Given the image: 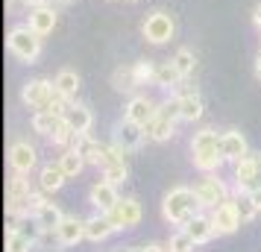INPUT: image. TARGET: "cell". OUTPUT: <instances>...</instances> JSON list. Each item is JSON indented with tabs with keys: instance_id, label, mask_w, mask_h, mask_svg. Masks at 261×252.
I'll return each mask as SVG.
<instances>
[{
	"instance_id": "1",
	"label": "cell",
	"mask_w": 261,
	"mask_h": 252,
	"mask_svg": "<svg viewBox=\"0 0 261 252\" xmlns=\"http://www.w3.org/2000/svg\"><path fill=\"white\" fill-rule=\"evenodd\" d=\"M191 161L200 173H217L226 164V156L220 150V135L212 126H205L191 138Z\"/></svg>"
},
{
	"instance_id": "14",
	"label": "cell",
	"mask_w": 261,
	"mask_h": 252,
	"mask_svg": "<svg viewBox=\"0 0 261 252\" xmlns=\"http://www.w3.org/2000/svg\"><path fill=\"white\" fill-rule=\"evenodd\" d=\"M155 111H159V103H153L147 94H135V97H129V103L123 108V118L132 120V123L147 126V123L155 118Z\"/></svg>"
},
{
	"instance_id": "5",
	"label": "cell",
	"mask_w": 261,
	"mask_h": 252,
	"mask_svg": "<svg viewBox=\"0 0 261 252\" xmlns=\"http://www.w3.org/2000/svg\"><path fill=\"white\" fill-rule=\"evenodd\" d=\"M141 33H144V38H147L150 44H167L170 38L176 36V21H173L170 12L155 9V12H150L147 18H144Z\"/></svg>"
},
{
	"instance_id": "41",
	"label": "cell",
	"mask_w": 261,
	"mask_h": 252,
	"mask_svg": "<svg viewBox=\"0 0 261 252\" xmlns=\"http://www.w3.org/2000/svg\"><path fill=\"white\" fill-rule=\"evenodd\" d=\"M21 6H27L24 0H6V9H9V12H18Z\"/></svg>"
},
{
	"instance_id": "29",
	"label": "cell",
	"mask_w": 261,
	"mask_h": 252,
	"mask_svg": "<svg viewBox=\"0 0 261 252\" xmlns=\"http://www.w3.org/2000/svg\"><path fill=\"white\" fill-rule=\"evenodd\" d=\"M59 120H62V115H53V111H36L33 115V129H36L38 135H53V129L59 126Z\"/></svg>"
},
{
	"instance_id": "17",
	"label": "cell",
	"mask_w": 261,
	"mask_h": 252,
	"mask_svg": "<svg viewBox=\"0 0 261 252\" xmlns=\"http://www.w3.org/2000/svg\"><path fill=\"white\" fill-rule=\"evenodd\" d=\"M176 100H179V118L185 120V123H197V120L205 115V103H202V97L197 94L194 88L176 94Z\"/></svg>"
},
{
	"instance_id": "21",
	"label": "cell",
	"mask_w": 261,
	"mask_h": 252,
	"mask_svg": "<svg viewBox=\"0 0 261 252\" xmlns=\"http://www.w3.org/2000/svg\"><path fill=\"white\" fill-rule=\"evenodd\" d=\"M65 120L73 126V132H91V126H94V115L85 103H71L65 111Z\"/></svg>"
},
{
	"instance_id": "27",
	"label": "cell",
	"mask_w": 261,
	"mask_h": 252,
	"mask_svg": "<svg viewBox=\"0 0 261 252\" xmlns=\"http://www.w3.org/2000/svg\"><path fill=\"white\" fill-rule=\"evenodd\" d=\"M62 220H65V214H62V208L56 203H44L36 214V223L41 229H59Z\"/></svg>"
},
{
	"instance_id": "26",
	"label": "cell",
	"mask_w": 261,
	"mask_h": 252,
	"mask_svg": "<svg viewBox=\"0 0 261 252\" xmlns=\"http://www.w3.org/2000/svg\"><path fill=\"white\" fill-rule=\"evenodd\" d=\"M182 79H185V76L179 73V68L173 65V62L155 65V85H159V88H167V91H170V88H176Z\"/></svg>"
},
{
	"instance_id": "18",
	"label": "cell",
	"mask_w": 261,
	"mask_h": 252,
	"mask_svg": "<svg viewBox=\"0 0 261 252\" xmlns=\"http://www.w3.org/2000/svg\"><path fill=\"white\" fill-rule=\"evenodd\" d=\"M220 150H223L226 161L235 164V161H241V158L249 153V144L238 129H226V132H220Z\"/></svg>"
},
{
	"instance_id": "44",
	"label": "cell",
	"mask_w": 261,
	"mask_h": 252,
	"mask_svg": "<svg viewBox=\"0 0 261 252\" xmlns=\"http://www.w3.org/2000/svg\"><path fill=\"white\" fill-rule=\"evenodd\" d=\"M255 76L261 79V53H258V59H255Z\"/></svg>"
},
{
	"instance_id": "39",
	"label": "cell",
	"mask_w": 261,
	"mask_h": 252,
	"mask_svg": "<svg viewBox=\"0 0 261 252\" xmlns=\"http://www.w3.org/2000/svg\"><path fill=\"white\" fill-rule=\"evenodd\" d=\"M247 193H249V200L255 203V208L261 211V182H258V185H252V188H249Z\"/></svg>"
},
{
	"instance_id": "16",
	"label": "cell",
	"mask_w": 261,
	"mask_h": 252,
	"mask_svg": "<svg viewBox=\"0 0 261 252\" xmlns=\"http://www.w3.org/2000/svg\"><path fill=\"white\" fill-rule=\"evenodd\" d=\"M56 21H59V12L53 9V6H36V9H30V18H27V24H30V30L33 33H38V36L44 38L50 36L53 30H56Z\"/></svg>"
},
{
	"instance_id": "32",
	"label": "cell",
	"mask_w": 261,
	"mask_h": 252,
	"mask_svg": "<svg viewBox=\"0 0 261 252\" xmlns=\"http://www.w3.org/2000/svg\"><path fill=\"white\" fill-rule=\"evenodd\" d=\"M173 65H176L179 68V73H182V76H191V73H194V68H197V56H194V50L191 47H179L176 53H173Z\"/></svg>"
},
{
	"instance_id": "28",
	"label": "cell",
	"mask_w": 261,
	"mask_h": 252,
	"mask_svg": "<svg viewBox=\"0 0 261 252\" xmlns=\"http://www.w3.org/2000/svg\"><path fill=\"white\" fill-rule=\"evenodd\" d=\"M85 164H88V161H85L80 153H73V150H62L59 167L65 170V176H68V179H76V176H80V173L85 170Z\"/></svg>"
},
{
	"instance_id": "20",
	"label": "cell",
	"mask_w": 261,
	"mask_h": 252,
	"mask_svg": "<svg viewBox=\"0 0 261 252\" xmlns=\"http://www.w3.org/2000/svg\"><path fill=\"white\" fill-rule=\"evenodd\" d=\"M185 232H188L191 238H194V243H208V240L217 235V229H214L212 223V217H205V214H197V217H191L188 223H185Z\"/></svg>"
},
{
	"instance_id": "33",
	"label": "cell",
	"mask_w": 261,
	"mask_h": 252,
	"mask_svg": "<svg viewBox=\"0 0 261 252\" xmlns=\"http://www.w3.org/2000/svg\"><path fill=\"white\" fill-rule=\"evenodd\" d=\"M36 249V240L24 232H6V252H30Z\"/></svg>"
},
{
	"instance_id": "22",
	"label": "cell",
	"mask_w": 261,
	"mask_h": 252,
	"mask_svg": "<svg viewBox=\"0 0 261 252\" xmlns=\"http://www.w3.org/2000/svg\"><path fill=\"white\" fill-rule=\"evenodd\" d=\"M65 182H68V176H65V170L59 167V161H56V164H53V161L44 164L41 173H38V188H41L44 193H56Z\"/></svg>"
},
{
	"instance_id": "31",
	"label": "cell",
	"mask_w": 261,
	"mask_h": 252,
	"mask_svg": "<svg viewBox=\"0 0 261 252\" xmlns=\"http://www.w3.org/2000/svg\"><path fill=\"white\" fill-rule=\"evenodd\" d=\"M94 147H97V138L91 132H76L73 135V141H71V147L68 150H73V153H80V156L88 161L91 158V153H94Z\"/></svg>"
},
{
	"instance_id": "46",
	"label": "cell",
	"mask_w": 261,
	"mask_h": 252,
	"mask_svg": "<svg viewBox=\"0 0 261 252\" xmlns=\"http://www.w3.org/2000/svg\"><path fill=\"white\" fill-rule=\"evenodd\" d=\"M59 3H73V0H59Z\"/></svg>"
},
{
	"instance_id": "38",
	"label": "cell",
	"mask_w": 261,
	"mask_h": 252,
	"mask_svg": "<svg viewBox=\"0 0 261 252\" xmlns=\"http://www.w3.org/2000/svg\"><path fill=\"white\" fill-rule=\"evenodd\" d=\"M238 200V211H241V220L244 223H252L255 220V214H258V208H255V203L249 200V193L247 191H241V197H235Z\"/></svg>"
},
{
	"instance_id": "37",
	"label": "cell",
	"mask_w": 261,
	"mask_h": 252,
	"mask_svg": "<svg viewBox=\"0 0 261 252\" xmlns=\"http://www.w3.org/2000/svg\"><path fill=\"white\" fill-rule=\"evenodd\" d=\"M103 179L112 182V185H123V182L129 179V167H126V161H118V164L106 167L103 170Z\"/></svg>"
},
{
	"instance_id": "12",
	"label": "cell",
	"mask_w": 261,
	"mask_h": 252,
	"mask_svg": "<svg viewBox=\"0 0 261 252\" xmlns=\"http://www.w3.org/2000/svg\"><path fill=\"white\" fill-rule=\"evenodd\" d=\"M144 138H147V129H144L141 123H132V120L123 118L118 126H115V138H112V144H118L123 153H135V150L144 144Z\"/></svg>"
},
{
	"instance_id": "40",
	"label": "cell",
	"mask_w": 261,
	"mask_h": 252,
	"mask_svg": "<svg viewBox=\"0 0 261 252\" xmlns=\"http://www.w3.org/2000/svg\"><path fill=\"white\" fill-rule=\"evenodd\" d=\"M141 252H170V249L162 246V243H147V246H141Z\"/></svg>"
},
{
	"instance_id": "43",
	"label": "cell",
	"mask_w": 261,
	"mask_h": 252,
	"mask_svg": "<svg viewBox=\"0 0 261 252\" xmlns=\"http://www.w3.org/2000/svg\"><path fill=\"white\" fill-rule=\"evenodd\" d=\"M24 3H27V9H36V6H44L47 0H24Z\"/></svg>"
},
{
	"instance_id": "11",
	"label": "cell",
	"mask_w": 261,
	"mask_h": 252,
	"mask_svg": "<svg viewBox=\"0 0 261 252\" xmlns=\"http://www.w3.org/2000/svg\"><path fill=\"white\" fill-rule=\"evenodd\" d=\"M258 182H261V156L258 153H247L241 161H235V188L238 191H249Z\"/></svg>"
},
{
	"instance_id": "25",
	"label": "cell",
	"mask_w": 261,
	"mask_h": 252,
	"mask_svg": "<svg viewBox=\"0 0 261 252\" xmlns=\"http://www.w3.org/2000/svg\"><path fill=\"white\" fill-rule=\"evenodd\" d=\"M112 88L120 91V94H132V91L138 88V79H135L132 65H118V68H115V73H112Z\"/></svg>"
},
{
	"instance_id": "6",
	"label": "cell",
	"mask_w": 261,
	"mask_h": 252,
	"mask_svg": "<svg viewBox=\"0 0 261 252\" xmlns=\"http://www.w3.org/2000/svg\"><path fill=\"white\" fill-rule=\"evenodd\" d=\"M194 193H197L202 208H214L223 200H229V185L223 179H217V173H202V179L194 185Z\"/></svg>"
},
{
	"instance_id": "15",
	"label": "cell",
	"mask_w": 261,
	"mask_h": 252,
	"mask_svg": "<svg viewBox=\"0 0 261 252\" xmlns=\"http://www.w3.org/2000/svg\"><path fill=\"white\" fill-rule=\"evenodd\" d=\"M36 161H38V153L30 141H15L9 147V167L15 173H27L30 176V170L36 167Z\"/></svg>"
},
{
	"instance_id": "10",
	"label": "cell",
	"mask_w": 261,
	"mask_h": 252,
	"mask_svg": "<svg viewBox=\"0 0 261 252\" xmlns=\"http://www.w3.org/2000/svg\"><path fill=\"white\" fill-rule=\"evenodd\" d=\"M30 179L27 173H15L9 176V185H6V211H15V214H27V203H30ZM30 217V214H27Z\"/></svg>"
},
{
	"instance_id": "2",
	"label": "cell",
	"mask_w": 261,
	"mask_h": 252,
	"mask_svg": "<svg viewBox=\"0 0 261 252\" xmlns=\"http://www.w3.org/2000/svg\"><path fill=\"white\" fill-rule=\"evenodd\" d=\"M200 200H197V193L194 188H185V185H179L173 191L165 193V200H162V214H165L167 223H173V226H185L191 217L200 214Z\"/></svg>"
},
{
	"instance_id": "45",
	"label": "cell",
	"mask_w": 261,
	"mask_h": 252,
	"mask_svg": "<svg viewBox=\"0 0 261 252\" xmlns=\"http://www.w3.org/2000/svg\"><path fill=\"white\" fill-rule=\"evenodd\" d=\"M123 252H141V246H132V249H123Z\"/></svg>"
},
{
	"instance_id": "36",
	"label": "cell",
	"mask_w": 261,
	"mask_h": 252,
	"mask_svg": "<svg viewBox=\"0 0 261 252\" xmlns=\"http://www.w3.org/2000/svg\"><path fill=\"white\" fill-rule=\"evenodd\" d=\"M194 246H197V243H194V238H191L185 229H179L176 235L167 240V249H170V252H191Z\"/></svg>"
},
{
	"instance_id": "4",
	"label": "cell",
	"mask_w": 261,
	"mask_h": 252,
	"mask_svg": "<svg viewBox=\"0 0 261 252\" xmlns=\"http://www.w3.org/2000/svg\"><path fill=\"white\" fill-rule=\"evenodd\" d=\"M176 120H182V118H179V100L173 97V100L162 103V106H159V111H155V118L144 126V129H147V138H150V141H155V144H165V141H170V138L176 135Z\"/></svg>"
},
{
	"instance_id": "19",
	"label": "cell",
	"mask_w": 261,
	"mask_h": 252,
	"mask_svg": "<svg viewBox=\"0 0 261 252\" xmlns=\"http://www.w3.org/2000/svg\"><path fill=\"white\" fill-rule=\"evenodd\" d=\"M115 232H118V229L109 220V214H100V211H97L94 217L85 220V240H91V243H100V240H106L109 235H115Z\"/></svg>"
},
{
	"instance_id": "7",
	"label": "cell",
	"mask_w": 261,
	"mask_h": 252,
	"mask_svg": "<svg viewBox=\"0 0 261 252\" xmlns=\"http://www.w3.org/2000/svg\"><path fill=\"white\" fill-rule=\"evenodd\" d=\"M56 94V85L53 79H44V76H38V79H30V82L21 88V103L30 108H36V111H44L50 106V100Z\"/></svg>"
},
{
	"instance_id": "30",
	"label": "cell",
	"mask_w": 261,
	"mask_h": 252,
	"mask_svg": "<svg viewBox=\"0 0 261 252\" xmlns=\"http://www.w3.org/2000/svg\"><path fill=\"white\" fill-rule=\"evenodd\" d=\"M36 249L38 252H62L65 243H62L59 232L56 229H41V235L36 238Z\"/></svg>"
},
{
	"instance_id": "34",
	"label": "cell",
	"mask_w": 261,
	"mask_h": 252,
	"mask_svg": "<svg viewBox=\"0 0 261 252\" xmlns=\"http://www.w3.org/2000/svg\"><path fill=\"white\" fill-rule=\"evenodd\" d=\"M73 135H76V132H73V126L62 118L59 126H56V129H53V135H50V141H53L56 147H62V150H68V147H71V141H73Z\"/></svg>"
},
{
	"instance_id": "24",
	"label": "cell",
	"mask_w": 261,
	"mask_h": 252,
	"mask_svg": "<svg viewBox=\"0 0 261 252\" xmlns=\"http://www.w3.org/2000/svg\"><path fill=\"white\" fill-rule=\"evenodd\" d=\"M53 85H56V91H59L62 97L73 100V97H76V91H80V73L73 71V68H62V71L56 73Z\"/></svg>"
},
{
	"instance_id": "3",
	"label": "cell",
	"mask_w": 261,
	"mask_h": 252,
	"mask_svg": "<svg viewBox=\"0 0 261 252\" xmlns=\"http://www.w3.org/2000/svg\"><path fill=\"white\" fill-rule=\"evenodd\" d=\"M6 47L12 53L15 59L27 62V65H33V62L41 56V36L30 30V24H18L9 30V36H6Z\"/></svg>"
},
{
	"instance_id": "35",
	"label": "cell",
	"mask_w": 261,
	"mask_h": 252,
	"mask_svg": "<svg viewBox=\"0 0 261 252\" xmlns=\"http://www.w3.org/2000/svg\"><path fill=\"white\" fill-rule=\"evenodd\" d=\"M132 71H135V79H138V88L147 82H155V65L150 59H138L132 62Z\"/></svg>"
},
{
	"instance_id": "8",
	"label": "cell",
	"mask_w": 261,
	"mask_h": 252,
	"mask_svg": "<svg viewBox=\"0 0 261 252\" xmlns=\"http://www.w3.org/2000/svg\"><path fill=\"white\" fill-rule=\"evenodd\" d=\"M208 217H212V223H214V229H217V235H235L238 229L244 226L235 197H229V200H223L220 205H214Z\"/></svg>"
},
{
	"instance_id": "23",
	"label": "cell",
	"mask_w": 261,
	"mask_h": 252,
	"mask_svg": "<svg viewBox=\"0 0 261 252\" xmlns=\"http://www.w3.org/2000/svg\"><path fill=\"white\" fill-rule=\"evenodd\" d=\"M59 232V238L65 246H76L80 240H85V220L83 217H68L65 214V220H62V226L56 229Z\"/></svg>"
},
{
	"instance_id": "13",
	"label": "cell",
	"mask_w": 261,
	"mask_h": 252,
	"mask_svg": "<svg viewBox=\"0 0 261 252\" xmlns=\"http://www.w3.org/2000/svg\"><path fill=\"white\" fill-rule=\"evenodd\" d=\"M118 185H112V182L106 179H97L94 185H91V191H88V203L94 205L100 214H109L115 205H118Z\"/></svg>"
},
{
	"instance_id": "9",
	"label": "cell",
	"mask_w": 261,
	"mask_h": 252,
	"mask_svg": "<svg viewBox=\"0 0 261 252\" xmlns=\"http://www.w3.org/2000/svg\"><path fill=\"white\" fill-rule=\"evenodd\" d=\"M141 217H144V208H141V203H138L135 197H120L118 205L109 211V220L115 223L118 232H123V229H135L138 223H141Z\"/></svg>"
},
{
	"instance_id": "42",
	"label": "cell",
	"mask_w": 261,
	"mask_h": 252,
	"mask_svg": "<svg viewBox=\"0 0 261 252\" xmlns=\"http://www.w3.org/2000/svg\"><path fill=\"white\" fill-rule=\"evenodd\" d=\"M252 24H255V26L261 30V3L255 6V9H252Z\"/></svg>"
}]
</instances>
